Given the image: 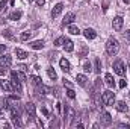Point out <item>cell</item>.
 Listing matches in <instances>:
<instances>
[{
	"label": "cell",
	"mask_w": 130,
	"mask_h": 129,
	"mask_svg": "<svg viewBox=\"0 0 130 129\" xmlns=\"http://www.w3.org/2000/svg\"><path fill=\"white\" fill-rule=\"evenodd\" d=\"M106 52L110 56H115L120 52V43H118L117 38H109L107 40V43H106Z\"/></svg>",
	"instance_id": "1"
},
{
	"label": "cell",
	"mask_w": 130,
	"mask_h": 129,
	"mask_svg": "<svg viewBox=\"0 0 130 129\" xmlns=\"http://www.w3.org/2000/svg\"><path fill=\"white\" fill-rule=\"evenodd\" d=\"M101 100L104 105H109V106H113L115 105V94L112 91H104L101 94Z\"/></svg>",
	"instance_id": "2"
},
{
	"label": "cell",
	"mask_w": 130,
	"mask_h": 129,
	"mask_svg": "<svg viewBox=\"0 0 130 129\" xmlns=\"http://www.w3.org/2000/svg\"><path fill=\"white\" fill-rule=\"evenodd\" d=\"M11 84H12V88H14V91H17V93H21V82H20V79H18V76H17V71H12L11 73Z\"/></svg>",
	"instance_id": "3"
},
{
	"label": "cell",
	"mask_w": 130,
	"mask_h": 129,
	"mask_svg": "<svg viewBox=\"0 0 130 129\" xmlns=\"http://www.w3.org/2000/svg\"><path fill=\"white\" fill-rule=\"evenodd\" d=\"M113 71H115L118 76H124V74H126V67H124V62H123L121 59L115 61V64H113Z\"/></svg>",
	"instance_id": "4"
},
{
	"label": "cell",
	"mask_w": 130,
	"mask_h": 129,
	"mask_svg": "<svg viewBox=\"0 0 130 129\" xmlns=\"http://www.w3.org/2000/svg\"><path fill=\"white\" fill-rule=\"evenodd\" d=\"M123 24H124V20H123V17H120V15L112 20V28H113V31H117V32H120V31L123 29Z\"/></svg>",
	"instance_id": "5"
},
{
	"label": "cell",
	"mask_w": 130,
	"mask_h": 129,
	"mask_svg": "<svg viewBox=\"0 0 130 129\" xmlns=\"http://www.w3.org/2000/svg\"><path fill=\"white\" fill-rule=\"evenodd\" d=\"M0 88L5 91V93H12L14 91V88H12V84H11V81H0Z\"/></svg>",
	"instance_id": "6"
},
{
	"label": "cell",
	"mask_w": 130,
	"mask_h": 129,
	"mask_svg": "<svg viewBox=\"0 0 130 129\" xmlns=\"http://www.w3.org/2000/svg\"><path fill=\"white\" fill-rule=\"evenodd\" d=\"M12 64V58L9 56V55H3V56H0V67H11Z\"/></svg>",
	"instance_id": "7"
},
{
	"label": "cell",
	"mask_w": 130,
	"mask_h": 129,
	"mask_svg": "<svg viewBox=\"0 0 130 129\" xmlns=\"http://www.w3.org/2000/svg\"><path fill=\"white\" fill-rule=\"evenodd\" d=\"M26 112H27V114H29V117H32V119L36 117V108H35V105H33V103H30V102H27V103H26Z\"/></svg>",
	"instance_id": "8"
},
{
	"label": "cell",
	"mask_w": 130,
	"mask_h": 129,
	"mask_svg": "<svg viewBox=\"0 0 130 129\" xmlns=\"http://www.w3.org/2000/svg\"><path fill=\"white\" fill-rule=\"evenodd\" d=\"M62 11H64V5H62V3H58V5H56V6L53 8V11H52V17H53V18L59 17Z\"/></svg>",
	"instance_id": "9"
},
{
	"label": "cell",
	"mask_w": 130,
	"mask_h": 129,
	"mask_svg": "<svg viewBox=\"0 0 130 129\" xmlns=\"http://www.w3.org/2000/svg\"><path fill=\"white\" fill-rule=\"evenodd\" d=\"M74 18H76V15L73 14V12H68L67 15H65V18H64V21H62V24H67V26H70V24H73V21H74Z\"/></svg>",
	"instance_id": "10"
},
{
	"label": "cell",
	"mask_w": 130,
	"mask_h": 129,
	"mask_svg": "<svg viewBox=\"0 0 130 129\" xmlns=\"http://www.w3.org/2000/svg\"><path fill=\"white\" fill-rule=\"evenodd\" d=\"M83 35L88 38V40H94L95 36H97V33H95V31L94 29H91V28H86L85 31H83Z\"/></svg>",
	"instance_id": "11"
},
{
	"label": "cell",
	"mask_w": 130,
	"mask_h": 129,
	"mask_svg": "<svg viewBox=\"0 0 130 129\" xmlns=\"http://www.w3.org/2000/svg\"><path fill=\"white\" fill-rule=\"evenodd\" d=\"M59 65H61V68H62L64 71H70V70H71V64H70V61L65 59V58H62V59L59 61Z\"/></svg>",
	"instance_id": "12"
},
{
	"label": "cell",
	"mask_w": 130,
	"mask_h": 129,
	"mask_svg": "<svg viewBox=\"0 0 130 129\" xmlns=\"http://www.w3.org/2000/svg\"><path fill=\"white\" fill-rule=\"evenodd\" d=\"M30 47H32L33 50H41V49L44 47V41H42V40H36V41H32V43H30Z\"/></svg>",
	"instance_id": "13"
},
{
	"label": "cell",
	"mask_w": 130,
	"mask_h": 129,
	"mask_svg": "<svg viewBox=\"0 0 130 129\" xmlns=\"http://www.w3.org/2000/svg\"><path fill=\"white\" fill-rule=\"evenodd\" d=\"M15 56H17L18 59H26V58L29 56V53L24 52L23 49H18V47H17V49H15Z\"/></svg>",
	"instance_id": "14"
},
{
	"label": "cell",
	"mask_w": 130,
	"mask_h": 129,
	"mask_svg": "<svg viewBox=\"0 0 130 129\" xmlns=\"http://www.w3.org/2000/svg\"><path fill=\"white\" fill-rule=\"evenodd\" d=\"M101 123H103V125H106V126H109V125L112 123V117H110V114H109V112H103Z\"/></svg>",
	"instance_id": "15"
},
{
	"label": "cell",
	"mask_w": 130,
	"mask_h": 129,
	"mask_svg": "<svg viewBox=\"0 0 130 129\" xmlns=\"http://www.w3.org/2000/svg\"><path fill=\"white\" fill-rule=\"evenodd\" d=\"M64 49L65 52H73L74 50V43L71 40H65L64 41Z\"/></svg>",
	"instance_id": "16"
},
{
	"label": "cell",
	"mask_w": 130,
	"mask_h": 129,
	"mask_svg": "<svg viewBox=\"0 0 130 129\" xmlns=\"http://www.w3.org/2000/svg\"><path fill=\"white\" fill-rule=\"evenodd\" d=\"M104 82H106L107 87H113V85H115V82H113V76H112L110 73H106V74H104Z\"/></svg>",
	"instance_id": "17"
},
{
	"label": "cell",
	"mask_w": 130,
	"mask_h": 129,
	"mask_svg": "<svg viewBox=\"0 0 130 129\" xmlns=\"http://www.w3.org/2000/svg\"><path fill=\"white\" fill-rule=\"evenodd\" d=\"M76 81H77V84H79L80 87H85L88 79H86V76H85V74H77V76H76Z\"/></svg>",
	"instance_id": "18"
},
{
	"label": "cell",
	"mask_w": 130,
	"mask_h": 129,
	"mask_svg": "<svg viewBox=\"0 0 130 129\" xmlns=\"http://www.w3.org/2000/svg\"><path fill=\"white\" fill-rule=\"evenodd\" d=\"M21 15H23V12H21V11H14V12L9 15V20L17 21V20H20V18H21Z\"/></svg>",
	"instance_id": "19"
},
{
	"label": "cell",
	"mask_w": 130,
	"mask_h": 129,
	"mask_svg": "<svg viewBox=\"0 0 130 129\" xmlns=\"http://www.w3.org/2000/svg\"><path fill=\"white\" fill-rule=\"evenodd\" d=\"M117 109L120 111V112H127V105H126V102H118L117 103Z\"/></svg>",
	"instance_id": "20"
},
{
	"label": "cell",
	"mask_w": 130,
	"mask_h": 129,
	"mask_svg": "<svg viewBox=\"0 0 130 129\" xmlns=\"http://www.w3.org/2000/svg\"><path fill=\"white\" fill-rule=\"evenodd\" d=\"M47 73H48V78H50L52 81H56V79H58V74H56V71H55L52 67L47 68Z\"/></svg>",
	"instance_id": "21"
},
{
	"label": "cell",
	"mask_w": 130,
	"mask_h": 129,
	"mask_svg": "<svg viewBox=\"0 0 130 129\" xmlns=\"http://www.w3.org/2000/svg\"><path fill=\"white\" fill-rule=\"evenodd\" d=\"M68 32L71 33V35H79V33H80V29H79L77 26H74V24H70V28H68Z\"/></svg>",
	"instance_id": "22"
},
{
	"label": "cell",
	"mask_w": 130,
	"mask_h": 129,
	"mask_svg": "<svg viewBox=\"0 0 130 129\" xmlns=\"http://www.w3.org/2000/svg\"><path fill=\"white\" fill-rule=\"evenodd\" d=\"M30 36H32V32L24 31V32H21V35H20V40L21 41H27V40H30Z\"/></svg>",
	"instance_id": "23"
},
{
	"label": "cell",
	"mask_w": 130,
	"mask_h": 129,
	"mask_svg": "<svg viewBox=\"0 0 130 129\" xmlns=\"http://www.w3.org/2000/svg\"><path fill=\"white\" fill-rule=\"evenodd\" d=\"M30 81H32L33 85H36V87H39L42 82H41V78L39 76H30Z\"/></svg>",
	"instance_id": "24"
},
{
	"label": "cell",
	"mask_w": 130,
	"mask_h": 129,
	"mask_svg": "<svg viewBox=\"0 0 130 129\" xmlns=\"http://www.w3.org/2000/svg\"><path fill=\"white\" fill-rule=\"evenodd\" d=\"M2 35H3L5 38H8V40H15V36L12 35V32H11L9 29H6V31H3V32H2Z\"/></svg>",
	"instance_id": "25"
},
{
	"label": "cell",
	"mask_w": 130,
	"mask_h": 129,
	"mask_svg": "<svg viewBox=\"0 0 130 129\" xmlns=\"http://www.w3.org/2000/svg\"><path fill=\"white\" fill-rule=\"evenodd\" d=\"M17 76H18V79H20V82L23 84V82H26V76H24V71H17Z\"/></svg>",
	"instance_id": "26"
},
{
	"label": "cell",
	"mask_w": 130,
	"mask_h": 129,
	"mask_svg": "<svg viewBox=\"0 0 130 129\" xmlns=\"http://www.w3.org/2000/svg\"><path fill=\"white\" fill-rule=\"evenodd\" d=\"M83 70H85L86 73H88V71H91V70H92V65H91V62H88V61H86V62H83Z\"/></svg>",
	"instance_id": "27"
},
{
	"label": "cell",
	"mask_w": 130,
	"mask_h": 129,
	"mask_svg": "<svg viewBox=\"0 0 130 129\" xmlns=\"http://www.w3.org/2000/svg\"><path fill=\"white\" fill-rule=\"evenodd\" d=\"M95 71H97V73L101 71V61H100L98 58H95Z\"/></svg>",
	"instance_id": "28"
},
{
	"label": "cell",
	"mask_w": 130,
	"mask_h": 129,
	"mask_svg": "<svg viewBox=\"0 0 130 129\" xmlns=\"http://www.w3.org/2000/svg\"><path fill=\"white\" fill-rule=\"evenodd\" d=\"M64 41H65V38H62V36H61V38H58V40L55 41V46H56V47H59V46H64Z\"/></svg>",
	"instance_id": "29"
},
{
	"label": "cell",
	"mask_w": 130,
	"mask_h": 129,
	"mask_svg": "<svg viewBox=\"0 0 130 129\" xmlns=\"http://www.w3.org/2000/svg\"><path fill=\"white\" fill-rule=\"evenodd\" d=\"M67 96L70 97V99H74V97H76V93H74V90H73V88H70V90L67 91Z\"/></svg>",
	"instance_id": "30"
},
{
	"label": "cell",
	"mask_w": 130,
	"mask_h": 129,
	"mask_svg": "<svg viewBox=\"0 0 130 129\" xmlns=\"http://www.w3.org/2000/svg\"><path fill=\"white\" fill-rule=\"evenodd\" d=\"M17 68H20V71H24V73L27 71V67H26V65H24V64H20V65H18V67H17Z\"/></svg>",
	"instance_id": "31"
},
{
	"label": "cell",
	"mask_w": 130,
	"mask_h": 129,
	"mask_svg": "<svg viewBox=\"0 0 130 129\" xmlns=\"http://www.w3.org/2000/svg\"><path fill=\"white\" fill-rule=\"evenodd\" d=\"M8 73V67H0V74H6Z\"/></svg>",
	"instance_id": "32"
},
{
	"label": "cell",
	"mask_w": 130,
	"mask_h": 129,
	"mask_svg": "<svg viewBox=\"0 0 130 129\" xmlns=\"http://www.w3.org/2000/svg\"><path fill=\"white\" fill-rule=\"evenodd\" d=\"M126 85H127V82H126L124 79H121V81H120V88H124Z\"/></svg>",
	"instance_id": "33"
},
{
	"label": "cell",
	"mask_w": 130,
	"mask_h": 129,
	"mask_svg": "<svg viewBox=\"0 0 130 129\" xmlns=\"http://www.w3.org/2000/svg\"><path fill=\"white\" fill-rule=\"evenodd\" d=\"M35 2H36L38 6H44V3H45V0H35Z\"/></svg>",
	"instance_id": "34"
},
{
	"label": "cell",
	"mask_w": 130,
	"mask_h": 129,
	"mask_svg": "<svg viewBox=\"0 0 130 129\" xmlns=\"http://www.w3.org/2000/svg\"><path fill=\"white\" fill-rule=\"evenodd\" d=\"M124 36H126V40H127V43H129V44H130V31H127V32H126V35H124Z\"/></svg>",
	"instance_id": "35"
},
{
	"label": "cell",
	"mask_w": 130,
	"mask_h": 129,
	"mask_svg": "<svg viewBox=\"0 0 130 129\" xmlns=\"http://www.w3.org/2000/svg\"><path fill=\"white\" fill-rule=\"evenodd\" d=\"M5 6H6V0H2V2H0V11H2Z\"/></svg>",
	"instance_id": "36"
},
{
	"label": "cell",
	"mask_w": 130,
	"mask_h": 129,
	"mask_svg": "<svg viewBox=\"0 0 130 129\" xmlns=\"http://www.w3.org/2000/svg\"><path fill=\"white\" fill-rule=\"evenodd\" d=\"M8 47H6V44H0V52H5Z\"/></svg>",
	"instance_id": "37"
},
{
	"label": "cell",
	"mask_w": 130,
	"mask_h": 129,
	"mask_svg": "<svg viewBox=\"0 0 130 129\" xmlns=\"http://www.w3.org/2000/svg\"><path fill=\"white\" fill-rule=\"evenodd\" d=\"M123 2H124V3H127V5L130 3V0H123Z\"/></svg>",
	"instance_id": "38"
},
{
	"label": "cell",
	"mask_w": 130,
	"mask_h": 129,
	"mask_svg": "<svg viewBox=\"0 0 130 129\" xmlns=\"http://www.w3.org/2000/svg\"><path fill=\"white\" fill-rule=\"evenodd\" d=\"M27 2H33V0H27Z\"/></svg>",
	"instance_id": "39"
},
{
	"label": "cell",
	"mask_w": 130,
	"mask_h": 129,
	"mask_svg": "<svg viewBox=\"0 0 130 129\" xmlns=\"http://www.w3.org/2000/svg\"><path fill=\"white\" fill-rule=\"evenodd\" d=\"M0 117H2V114H0Z\"/></svg>",
	"instance_id": "40"
}]
</instances>
